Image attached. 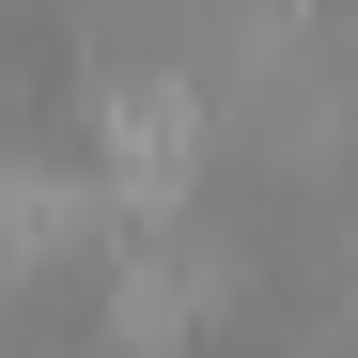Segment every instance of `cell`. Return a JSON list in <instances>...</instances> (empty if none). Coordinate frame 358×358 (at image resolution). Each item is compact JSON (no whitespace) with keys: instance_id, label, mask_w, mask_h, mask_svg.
<instances>
[{"instance_id":"6da1fadb","label":"cell","mask_w":358,"mask_h":358,"mask_svg":"<svg viewBox=\"0 0 358 358\" xmlns=\"http://www.w3.org/2000/svg\"><path fill=\"white\" fill-rule=\"evenodd\" d=\"M94 234H109V187L63 156H16L0 141V312H31V296H63L94 265Z\"/></svg>"}]
</instances>
